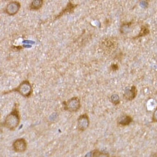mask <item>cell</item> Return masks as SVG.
<instances>
[{
	"mask_svg": "<svg viewBox=\"0 0 157 157\" xmlns=\"http://www.w3.org/2000/svg\"><path fill=\"white\" fill-rule=\"evenodd\" d=\"M13 147L15 152L22 153L26 150L27 145L26 140L24 139L20 138L14 141Z\"/></svg>",
	"mask_w": 157,
	"mask_h": 157,
	"instance_id": "8992f818",
	"label": "cell"
},
{
	"mask_svg": "<svg viewBox=\"0 0 157 157\" xmlns=\"http://www.w3.org/2000/svg\"><path fill=\"white\" fill-rule=\"evenodd\" d=\"M77 5L73 4V3H71V1H70L66 8L63 10L62 11L59 13V14L57 16L56 19L59 18L60 17L62 16L63 14H66V13H72L74 12L75 8L77 7Z\"/></svg>",
	"mask_w": 157,
	"mask_h": 157,
	"instance_id": "9c48e42d",
	"label": "cell"
},
{
	"mask_svg": "<svg viewBox=\"0 0 157 157\" xmlns=\"http://www.w3.org/2000/svg\"></svg>",
	"mask_w": 157,
	"mask_h": 157,
	"instance_id": "ac0fdd59",
	"label": "cell"
},
{
	"mask_svg": "<svg viewBox=\"0 0 157 157\" xmlns=\"http://www.w3.org/2000/svg\"><path fill=\"white\" fill-rule=\"evenodd\" d=\"M92 152H89V153H87L85 157H92Z\"/></svg>",
	"mask_w": 157,
	"mask_h": 157,
	"instance_id": "e0dca14e",
	"label": "cell"
},
{
	"mask_svg": "<svg viewBox=\"0 0 157 157\" xmlns=\"http://www.w3.org/2000/svg\"><path fill=\"white\" fill-rule=\"evenodd\" d=\"M111 69L113 71H116L119 70V67L117 64H112L110 66Z\"/></svg>",
	"mask_w": 157,
	"mask_h": 157,
	"instance_id": "2e32d148",
	"label": "cell"
},
{
	"mask_svg": "<svg viewBox=\"0 0 157 157\" xmlns=\"http://www.w3.org/2000/svg\"><path fill=\"white\" fill-rule=\"evenodd\" d=\"M20 4L19 2H12L7 5L6 12L10 15H14L17 14L20 8Z\"/></svg>",
	"mask_w": 157,
	"mask_h": 157,
	"instance_id": "ba28073f",
	"label": "cell"
},
{
	"mask_svg": "<svg viewBox=\"0 0 157 157\" xmlns=\"http://www.w3.org/2000/svg\"><path fill=\"white\" fill-rule=\"evenodd\" d=\"M111 102L113 105H117L120 103V98L117 94H113L112 95L110 98Z\"/></svg>",
	"mask_w": 157,
	"mask_h": 157,
	"instance_id": "4fadbf2b",
	"label": "cell"
},
{
	"mask_svg": "<svg viewBox=\"0 0 157 157\" xmlns=\"http://www.w3.org/2000/svg\"><path fill=\"white\" fill-rule=\"evenodd\" d=\"M19 112L16 105L13 111L6 117L3 126L11 130H15L19 124L20 117Z\"/></svg>",
	"mask_w": 157,
	"mask_h": 157,
	"instance_id": "6da1fadb",
	"label": "cell"
},
{
	"mask_svg": "<svg viewBox=\"0 0 157 157\" xmlns=\"http://www.w3.org/2000/svg\"><path fill=\"white\" fill-rule=\"evenodd\" d=\"M152 121L153 122L157 123V108L153 112V117H152Z\"/></svg>",
	"mask_w": 157,
	"mask_h": 157,
	"instance_id": "9a60e30c",
	"label": "cell"
},
{
	"mask_svg": "<svg viewBox=\"0 0 157 157\" xmlns=\"http://www.w3.org/2000/svg\"><path fill=\"white\" fill-rule=\"evenodd\" d=\"M43 1L42 0L33 1L30 6V9L34 10L39 9L43 6Z\"/></svg>",
	"mask_w": 157,
	"mask_h": 157,
	"instance_id": "7c38bea8",
	"label": "cell"
},
{
	"mask_svg": "<svg viewBox=\"0 0 157 157\" xmlns=\"http://www.w3.org/2000/svg\"><path fill=\"white\" fill-rule=\"evenodd\" d=\"M65 110L71 112H77L81 107L80 100L77 97H73L63 102Z\"/></svg>",
	"mask_w": 157,
	"mask_h": 157,
	"instance_id": "277c9868",
	"label": "cell"
},
{
	"mask_svg": "<svg viewBox=\"0 0 157 157\" xmlns=\"http://www.w3.org/2000/svg\"><path fill=\"white\" fill-rule=\"evenodd\" d=\"M137 89L135 86H132L130 88L126 89L124 90V97L128 101H132L135 98L137 95Z\"/></svg>",
	"mask_w": 157,
	"mask_h": 157,
	"instance_id": "52a82bcc",
	"label": "cell"
},
{
	"mask_svg": "<svg viewBox=\"0 0 157 157\" xmlns=\"http://www.w3.org/2000/svg\"><path fill=\"white\" fill-rule=\"evenodd\" d=\"M133 121L132 118L129 115L121 116L118 120V124L121 126H126L130 125Z\"/></svg>",
	"mask_w": 157,
	"mask_h": 157,
	"instance_id": "30bf717a",
	"label": "cell"
},
{
	"mask_svg": "<svg viewBox=\"0 0 157 157\" xmlns=\"http://www.w3.org/2000/svg\"><path fill=\"white\" fill-rule=\"evenodd\" d=\"M94 155H95V157H109V155L107 153H101L98 151H95Z\"/></svg>",
	"mask_w": 157,
	"mask_h": 157,
	"instance_id": "5bb4252c",
	"label": "cell"
},
{
	"mask_svg": "<svg viewBox=\"0 0 157 157\" xmlns=\"http://www.w3.org/2000/svg\"><path fill=\"white\" fill-rule=\"evenodd\" d=\"M118 43L117 39L113 37H107L101 42V49L105 54H112L117 50Z\"/></svg>",
	"mask_w": 157,
	"mask_h": 157,
	"instance_id": "7a4b0ae2",
	"label": "cell"
},
{
	"mask_svg": "<svg viewBox=\"0 0 157 157\" xmlns=\"http://www.w3.org/2000/svg\"></svg>",
	"mask_w": 157,
	"mask_h": 157,
	"instance_id": "d6986e66",
	"label": "cell"
},
{
	"mask_svg": "<svg viewBox=\"0 0 157 157\" xmlns=\"http://www.w3.org/2000/svg\"><path fill=\"white\" fill-rule=\"evenodd\" d=\"M150 33L149 26L147 24L142 25L141 27L140 30L137 36L133 37L134 39L140 38V37H144L148 35Z\"/></svg>",
	"mask_w": 157,
	"mask_h": 157,
	"instance_id": "8fae6325",
	"label": "cell"
},
{
	"mask_svg": "<svg viewBox=\"0 0 157 157\" xmlns=\"http://www.w3.org/2000/svg\"><path fill=\"white\" fill-rule=\"evenodd\" d=\"M90 121L89 116L85 113L78 117L77 121L78 130L79 131H84L89 127Z\"/></svg>",
	"mask_w": 157,
	"mask_h": 157,
	"instance_id": "5b68a950",
	"label": "cell"
},
{
	"mask_svg": "<svg viewBox=\"0 0 157 157\" xmlns=\"http://www.w3.org/2000/svg\"><path fill=\"white\" fill-rule=\"evenodd\" d=\"M12 91L17 92L25 97H29L32 94V87L29 81L25 80Z\"/></svg>",
	"mask_w": 157,
	"mask_h": 157,
	"instance_id": "3957f363",
	"label": "cell"
}]
</instances>
